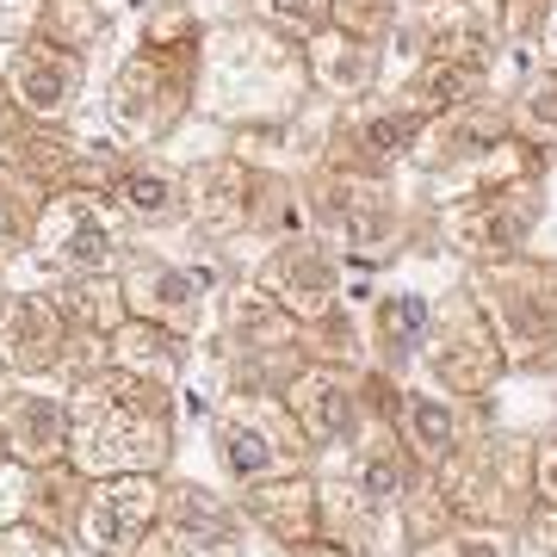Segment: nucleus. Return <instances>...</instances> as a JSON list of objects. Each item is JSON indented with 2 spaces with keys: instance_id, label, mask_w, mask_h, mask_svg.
I'll return each instance as SVG.
<instances>
[{
  "instance_id": "nucleus-29",
  "label": "nucleus",
  "mask_w": 557,
  "mask_h": 557,
  "mask_svg": "<svg viewBox=\"0 0 557 557\" xmlns=\"http://www.w3.org/2000/svg\"><path fill=\"white\" fill-rule=\"evenodd\" d=\"M32 483H38V471H32V465H20V458H0V527H20V520H32Z\"/></svg>"
},
{
  "instance_id": "nucleus-33",
  "label": "nucleus",
  "mask_w": 557,
  "mask_h": 557,
  "mask_svg": "<svg viewBox=\"0 0 557 557\" xmlns=\"http://www.w3.org/2000/svg\"><path fill=\"white\" fill-rule=\"evenodd\" d=\"M292 557H366L359 545H347V539H335V533H310V539H298L292 545Z\"/></svg>"
},
{
  "instance_id": "nucleus-35",
  "label": "nucleus",
  "mask_w": 557,
  "mask_h": 557,
  "mask_svg": "<svg viewBox=\"0 0 557 557\" xmlns=\"http://www.w3.org/2000/svg\"><path fill=\"white\" fill-rule=\"evenodd\" d=\"M545 57H552V69H557V0L545 7Z\"/></svg>"
},
{
  "instance_id": "nucleus-37",
  "label": "nucleus",
  "mask_w": 557,
  "mask_h": 557,
  "mask_svg": "<svg viewBox=\"0 0 557 557\" xmlns=\"http://www.w3.org/2000/svg\"><path fill=\"white\" fill-rule=\"evenodd\" d=\"M7 384H13V372H7V366H0V391H7Z\"/></svg>"
},
{
  "instance_id": "nucleus-4",
  "label": "nucleus",
  "mask_w": 557,
  "mask_h": 557,
  "mask_svg": "<svg viewBox=\"0 0 557 557\" xmlns=\"http://www.w3.org/2000/svg\"><path fill=\"white\" fill-rule=\"evenodd\" d=\"M211 453H218V471L236 490L267 478H292V471H310V440H304L298 416L285 409V397H267V391H230L211 416Z\"/></svg>"
},
{
  "instance_id": "nucleus-26",
  "label": "nucleus",
  "mask_w": 557,
  "mask_h": 557,
  "mask_svg": "<svg viewBox=\"0 0 557 557\" xmlns=\"http://www.w3.org/2000/svg\"><path fill=\"white\" fill-rule=\"evenodd\" d=\"M38 38L44 44H62V50H87V44L100 38V13H94V0H44V20H38Z\"/></svg>"
},
{
  "instance_id": "nucleus-24",
  "label": "nucleus",
  "mask_w": 557,
  "mask_h": 557,
  "mask_svg": "<svg viewBox=\"0 0 557 557\" xmlns=\"http://www.w3.org/2000/svg\"><path fill=\"white\" fill-rule=\"evenodd\" d=\"M38 211H44V193L25 186V180L0 174V267L32 255V230H38Z\"/></svg>"
},
{
  "instance_id": "nucleus-6",
  "label": "nucleus",
  "mask_w": 557,
  "mask_h": 557,
  "mask_svg": "<svg viewBox=\"0 0 557 557\" xmlns=\"http://www.w3.org/2000/svg\"><path fill=\"white\" fill-rule=\"evenodd\" d=\"M483 310L496 317L508 347V372H557V273L527 260H496V273L478 285Z\"/></svg>"
},
{
  "instance_id": "nucleus-18",
  "label": "nucleus",
  "mask_w": 557,
  "mask_h": 557,
  "mask_svg": "<svg viewBox=\"0 0 557 557\" xmlns=\"http://www.w3.org/2000/svg\"><path fill=\"white\" fill-rule=\"evenodd\" d=\"M106 199L131 218V230H174L193 218V186L161 161H119L106 180Z\"/></svg>"
},
{
  "instance_id": "nucleus-36",
  "label": "nucleus",
  "mask_w": 557,
  "mask_h": 557,
  "mask_svg": "<svg viewBox=\"0 0 557 557\" xmlns=\"http://www.w3.org/2000/svg\"><path fill=\"white\" fill-rule=\"evenodd\" d=\"M7 292H13V278H7V267H0V304H7Z\"/></svg>"
},
{
  "instance_id": "nucleus-10",
  "label": "nucleus",
  "mask_w": 557,
  "mask_h": 557,
  "mask_svg": "<svg viewBox=\"0 0 557 557\" xmlns=\"http://www.w3.org/2000/svg\"><path fill=\"white\" fill-rule=\"evenodd\" d=\"M242 520L236 502L211 496L205 483H174L168 478V502H161L156 533L143 539L137 557H242Z\"/></svg>"
},
{
  "instance_id": "nucleus-11",
  "label": "nucleus",
  "mask_w": 557,
  "mask_h": 557,
  "mask_svg": "<svg viewBox=\"0 0 557 557\" xmlns=\"http://www.w3.org/2000/svg\"><path fill=\"white\" fill-rule=\"evenodd\" d=\"M168 32L149 25V44H137V57H124V69L112 75V94H106V112H112V131L124 143H156L168 124L180 119V81L168 75Z\"/></svg>"
},
{
  "instance_id": "nucleus-15",
  "label": "nucleus",
  "mask_w": 557,
  "mask_h": 557,
  "mask_svg": "<svg viewBox=\"0 0 557 557\" xmlns=\"http://www.w3.org/2000/svg\"><path fill=\"white\" fill-rule=\"evenodd\" d=\"M285 409L298 416L304 440L317 446V453H347L366 428V397H359V384L341 372L335 359H310L298 379L285 384Z\"/></svg>"
},
{
  "instance_id": "nucleus-8",
  "label": "nucleus",
  "mask_w": 557,
  "mask_h": 557,
  "mask_svg": "<svg viewBox=\"0 0 557 557\" xmlns=\"http://www.w3.org/2000/svg\"><path fill=\"white\" fill-rule=\"evenodd\" d=\"M421 366L434 372L440 391H458V397H483L496 379H508V347H502L496 317L483 310V298L458 292V298L440 310Z\"/></svg>"
},
{
  "instance_id": "nucleus-16",
  "label": "nucleus",
  "mask_w": 557,
  "mask_h": 557,
  "mask_svg": "<svg viewBox=\"0 0 557 557\" xmlns=\"http://www.w3.org/2000/svg\"><path fill=\"white\" fill-rule=\"evenodd\" d=\"M260 285H267V298L278 310H292L298 322H317L341 298V260L322 242H278L273 260H267V273H260Z\"/></svg>"
},
{
  "instance_id": "nucleus-30",
  "label": "nucleus",
  "mask_w": 557,
  "mask_h": 557,
  "mask_svg": "<svg viewBox=\"0 0 557 557\" xmlns=\"http://www.w3.org/2000/svg\"><path fill=\"white\" fill-rule=\"evenodd\" d=\"M0 557H69V539L20 520V527H0Z\"/></svg>"
},
{
  "instance_id": "nucleus-7",
  "label": "nucleus",
  "mask_w": 557,
  "mask_h": 557,
  "mask_svg": "<svg viewBox=\"0 0 557 557\" xmlns=\"http://www.w3.org/2000/svg\"><path fill=\"white\" fill-rule=\"evenodd\" d=\"M124 304L131 317L156 322L180 341H205L218 329V278L193 267V260L156 255V248H131V260L119 267Z\"/></svg>"
},
{
  "instance_id": "nucleus-19",
  "label": "nucleus",
  "mask_w": 557,
  "mask_h": 557,
  "mask_svg": "<svg viewBox=\"0 0 557 557\" xmlns=\"http://www.w3.org/2000/svg\"><path fill=\"white\" fill-rule=\"evenodd\" d=\"M434 317H440V304L428 292H384L379 298V310H372V359L391 379L421 366L428 335H434Z\"/></svg>"
},
{
  "instance_id": "nucleus-2",
  "label": "nucleus",
  "mask_w": 557,
  "mask_h": 557,
  "mask_svg": "<svg viewBox=\"0 0 557 557\" xmlns=\"http://www.w3.org/2000/svg\"><path fill=\"white\" fill-rule=\"evenodd\" d=\"M32 267L38 278H94V273H119L131 260V218L119 205L94 193V186H69L50 193L32 230Z\"/></svg>"
},
{
  "instance_id": "nucleus-20",
  "label": "nucleus",
  "mask_w": 557,
  "mask_h": 557,
  "mask_svg": "<svg viewBox=\"0 0 557 557\" xmlns=\"http://www.w3.org/2000/svg\"><path fill=\"white\" fill-rule=\"evenodd\" d=\"M490 38H496V0H434V7H428L434 62L471 69V62H483Z\"/></svg>"
},
{
  "instance_id": "nucleus-22",
  "label": "nucleus",
  "mask_w": 557,
  "mask_h": 557,
  "mask_svg": "<svg viewBox=\"0 0 557 557\" xmlns=\"http://www.w3.org/2000/svg\"><path fill=\"white\" fill-rule=\"evenodd\" d=\"M87 471H75L69 458L62 465H44L38 483H32V527H44V533H57L75 545V520H81V502H87Z\"/></svg>"
},
{
  "instance_id": "nucleus-31",
  "label": "nucleus",
  "mask_w": 557,
  "mask_h": 557,
  "mask_svg": "<svg viewBox=\"0 0 557 557\" xmlns=\"http://www.w3.org/2000/svg\"><path fill=\"white\" fill-rule=\"evenodd\" d=\"M533 496L545 508H557V421L533 440Z\"/></svg>"
},
{
  "instance_id": "nucleus-21",
  "label": "nucleus",
  "mask_w": 557,
  "mask_h": 557,
  "mask_svg": "<svg viewBox=\"0 0 557 557\" xmlns=\"http://www.w3.org/2000/svg\"><path fill=\"white\" fill-rule=\"evenodd\" d=\"M391 218H397V205L372 180H341L329 199V223H335L341 248H354V255H379L391 242Z\"/></svg>"
},
{
  "instance_id": "nucleus-5",
  "label": "nucleus",
  "mask_w": 557,
  "mask_h": 557,
  "mask_svg": "<svg viewBox=\"0 0 557 557\" xmlns=\"http://www.w3.org/2000/svg\"><path fill=\"white\" fill-rule=\"evenodd\" d=\"M440 496L453 502L458 520H483V527H520L533 515V440L515 434H478L465 453L434 471Z\"/></svg>"
},
{
  "instance_id": "nucleus-32",
  "label": "nucleus",
  "mask_w": 557,
  "mask_h": 557,
  "mask_svg": "<svg viewBox=\"0 0 557 557\" xmlns=\"http://www.w3.org/2000/svg\"><path fill=\"white\" fill-rule=\"evenodd\" d=\"M44 20V0H0V44H32Z\"/></svg>"
},
{
  "instance_id": "nucleus-13",
  "label": "nucleus",
  "mask_w": 557,
  "mask_h": 557,
  "mask_svg": "<svg viewBox=\"0 0 557 557\" xmlns=\"http://www.w3.org/2000/svg\"><path fill=\"white\" fill-rule=\"evenodd\" d=\"M7 62H0V81L20 106V119L32 124H69V112L81 106V81H87V62L62 44H0Z\"/></svg>"
},
{
  "instance_id": "nucleus-12",
  "label": "nucleus",
  "mask_w": 557,
  "mask_h": 557,
  "mask_svg": "<svg viewBox=\"0 0 557 557\" xmlns=\"http://www.w3.org/2000/svg\"><path fill=\"white\" fill-rule=\"evenodd\" d=\"M69 434H75L69 384L13 379L0 391V446H7V458H20L32 471L62 465V458H69Z\"/></svg>"
},
{
  "instance_id": "nucleus-1",
  "label": "nucleus",
  "mask_w": 557,
  "mask_h": 557,
  "mask_svg": "<svg viewBox=\"0 0 557 557\" xmlns=\"http://www.w3.org/2000/svg\"><path fill=\"white\" fill-rule=\"evenodd\" d=\"M69 409H75V434H69V465L75 471H87V478H124V471L168 478L180 391L149 384L106 359L100 372L69 384Z\"/></svg>"
},
{
  "instance_id": "nucleus-17",
  "label": "nucleus",
  "mask_w": 557,
  "mask_h": 557,
  "mask_svg": "<svg viewBox=\"0 0 557 557\" xmlns=\"http://www.w3.org/2000/svg\"><path fill=\"white\" fill-rule=\"evenodd\" d=\"M236 508H242V520H248L260 539H273V545H298V539L322 533V490H317L310 471L248 483L236 496Z\"/></svg>"
},
{
  "instance_id": "nucleus-28",
  "label": "nucleus",
  "mask_w": 557,
  "mask_h": 557,
  "mask_svg": "<svg viewBox=\"0 0 557 557\" xmlns=\"http://www.w3.org/2000/svg\"><path fill=\"white\" fill-rule=\"evenodd\" d=\"M260 13H267L278 32H292V38H322L335 0H260Z\"/></svg>"
},
{
  "instance_id": "nucleus-34",
  "label": "nucleus",
  "mask_w": 557,
  "mask_h": 557,
  "mask_svg": "<svg viewBox=\"0 0 557 557\" xmlns=\"http://www.w3.org/2000/svg\"><path fill=\"white\" fill-rule=\"evenodd\" d=\"M13 119H20V106H13V94H7V81H0V143L13 137Z\"/></svg>"
},
{
  "instance_id": "nucleus-14",
  "label": "nucleus",
  "mask_w": 557,
  "mask_h": 557,
  "mask_svg": "<svg viewBox=\"0 0 557 557\" xmlns=\"http://www.w3.org/2000/svg\"><path fill=\"white\" fill-rule=\"evenodd\" d=\"M397 434L421 471H446L471 440L483 434L471 397L440 391V384H403L397 391Z\"/></svg>"
},
{
  "instance_id": "nucleus-23",
  "label": "nucleus",
  "mask_w": 557,
  "mask_h": 557,
  "mask_svg": "<svg viewBox=\"0 0 557 557\" xmlns=\"http://www.w3.org/2000/svg\"><path fill=\"white\" fill-rule=\"evenodd\" d=\"M310 75H317V87H329V94H341V100H354V94L372 87L379 57H372V44L322 32V38H310Z\"/></svg>"
},
{
  "instance_id": "nucleus-3",
  "label": "nucleus",
  "mask_w": 557,
  "mask_h": 557,
  "mask_svg": "<svg viewBox=\"0 0 557 557\" xmlns=\"http://www.w3.org/2000/svg\"><path fill=\"white\" fill-rule=\"evenodd\" d=\"M100 335H75V322L62 317L50 285H13L0 304V366L13 379H44V384H75L106 366Z\"/></svg>"
},
{
  "instance_id": "nucleus-27",
  "label": "nucleus",
  "mask_w": 557,
  "mask_h": 557,
  "mask_svg": "<svg viewBox=\"0 0 557 557\" xmlns=\"http://www.w3.org/2000/svg\"><path fill=\"white\" fill-rule=\"evenodd\" d=\"M515 119H520V131H527V137H539V143H557V69H552V75H539L533 87L520 94Z\"/></svg>"
},
{
  "instance_id": "nucleus-25",
  "label": "nucleus",
  "mask_w": 557,
  "mask_h": 557,
  "mask_svg": "<svg viewBox=\"0 0 557 557\" xmlns=\"http://www.w3.org/2000/svg\"><path fill=\"white\" fill-rule=\"evenodd\" d=\"M515 527H483V520H453L446 533L409 545V557H515Z\"/></svg>"
},
{
  "instance_id": "nucleus-9",
  "label": "nucleus",
  "mask_w": 557,
  "mask_h": 557,
  "mask_svg": "<svg viewBox=\"0 0 557 557\" xmlns=\"http://www.w3.org/2000/svg\"><path fill=\"white\" fill-rule=\"evenodd\" d=\"M168 478L156 471H124V478H94L75 520V545L87 557H137L143 539L156 533Z\"/></svg>"
}]
</instances>
